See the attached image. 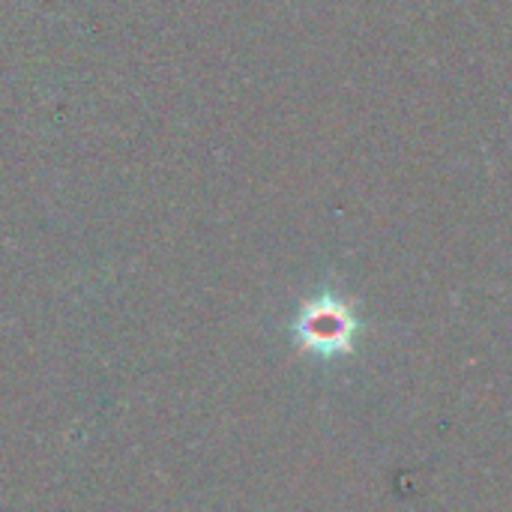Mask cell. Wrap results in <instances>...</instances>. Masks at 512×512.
<instances>
[{
  "label": "cell",
  "mask_w": 512,
  "mask_h": 512,
  "mask_svg": "<svg viewBox=\"0 0 512 512\" xmlns=\"http://www.w3.org/2000/svg\"><path fill=\"white\" fill-rule=\"evenodd\" d=\"M360 321L348 300L336 294H321L309 300L297 315V339L306 351L318 357H339L348 354Z\"/></svg>",
  "instance_id": "obj_1"
}]
</instances>
